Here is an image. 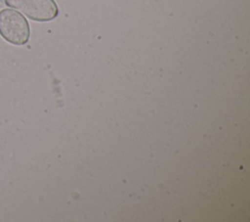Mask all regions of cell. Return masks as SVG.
Here are the masks:
<instances>
[{
    "label": "cell",
    "instance_id": "obj_1",
    "mask_svg": "<svg viewBox=\"0 0 250 222\" xmlns=\"http://www.w3.org/2000/svg\"><path fill=\"white\" fill-rule=\"evenodd\" d=\"M0 35L13 45H24L30 36L29 23L21 13L3 9L0 11Z\"/></svg>",
    "mask_w": 250,
    "mask_h": 222
},
{
    "label": "cell",
    "instance_id": "obj_2",
    "mask_svg": "<svg viewBox=\"0 0 250 222\" xmlns=\"http://www.w3.org/2000/svg\"><path fill=\"white\" fill-rule=\"evenodd\" d=\"M5 4L18 10L28 19L35 22H49L59 13L55 0H4Z\"/></svg>",
    "mask_w": 250,
    "mask_h": 222
}]
</instances>
